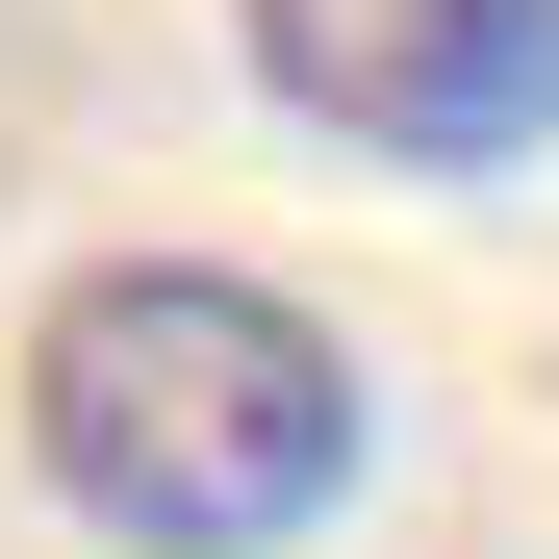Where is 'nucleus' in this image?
Returning <instances> with one entry per match:
<instances>
[{"label":"nucleus","instance_id":"obj_2","mask_svg":"<svg viewBox=\"0 0 559 559\" xmlns=\"http://www.w3.org/2000/svg\"><path fill=\"white\" fill-rule=\"evenodd\" d=\"M254 103L382 153V178H509L559 153V0H229Z\"/></svg>","mask_w":559,"mask_h":559},{"label":"nucleus","instance_id":"obj_1","mask_svg":"<svg viewBox=\"0 0 559 559\" xmlns=\"http://www.w3.org/2000/svg\"><path fill=\"white\" fill-rule=\"evenodd\" d=\"M356 457H382V382L254 254H103L26 306V484L103 559H306Z\"/></svg>","mask_w":559,"mask_h":559}]
</instances>
